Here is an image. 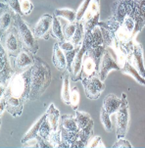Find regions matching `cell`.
Returning <instances> with one entry per match:
<instances>
[{"label":"cell","instance_id":"4","mask_svg":"<svg viewBox=\"0 0 145 148\" xmlns=\"http://www.w3.org/2000/svg\"><path fill=\"white\" fill-rule=\"evenodd\" d=\"M1 46H3L9 57L17 56L24 49L23 42L15 25L1 34Z\"/></svg>","mask_w":145,"mask_h":148},{"label":"cell","instance_id":"16","mask_svg":"<svg viewBox=\"0 0 145 148\" xmlns=\"http://www.w3.org/2000/svg\"><path fill=\"white\" fill-rule=\"evenodd\" d=\"M92 136H93V121H92L87 127L79 130L77 138L72 145V148L86 147L89 139H90Z\"/></svg>","mask_w":145,"mask_h":148},{"label":"cell","instance_id":"33","mask_svg":"<svg viewBox=\"0 0 145 148\" xmlns=\"http://www.w3.org/2000/svg\"><path fill=\"white\" fill-rule=\"evenodd\" d=\"M51 132H52L51 126H50L48 120H47V117H46V119L44 120L43 123L41 124L40 127H39L38 135H39V136H41L42 138H44V139H46V140H48V141H49Z\"/></svg>","mask_w":145,"mask_h":148},{"label":"cell","instance_id":"26","mask_svg":"<svg viewBox=\"0 0 145 148\" xmlns=\"http://www.w3.org/2000/svg\"><path fill=\"white\" fill-rule=\"evenodd\" d=\"M97 14H100V0H91L83 18H82V20L79 23L83 24V23L92 19L93 17H95Z\"/></svg>","mask_w":145,"mask_h":148},{"label":"cell","instance_id":"14","mask_svg":"<svg viewBox=\"0 0 145 148\" xmlns=\"http://www.w3.org/2000/svg\"><path fill=\"white\" fill-rule=\"evenodd\" d=\"M14 12L6 2H1V17H0V31L3 34L14 25Z\"/></svg>","mask_w":145,"mask_h":148},{"label":"cell","instance_id":"40","mask_svg":"<svg viewBox=\"0 0 145 148\" xmlns=\"http://www.w3.org/2000/svg\"><path fill=\"white\" fill-rule=\"evenodd\" d=\"M113 147L115 148H131L132 145L129 143V141H127V139H124V137H121L118 138L116 141V143L113 144Z\"/></svg>","mask_w":145,"mask_h":148},{"label":"cell","instance_id":"30","mask_svg":"<svg viewBox=\"0 0 145 148\" xmlns=\"http://www.w3.org/2000/svg\"><path fill=\"white\" fill-rule=\"evenodd\" d=\"M79 101H81V93L77 86H72L71 88V93H70V105L72 106V110L77 111L79 108Z\"/></svg>","mask_w":145,"mask_h":148},{"label":"cell","instance_id":"22","mask_svg":"<svg viewBox=\"0 0 145 148\" xmlns=\"http://www.w3.org/2000/svg\"><path fill=\"white\" fill-rule=\"evenodd\" d=\"M46 117H47L46 113H44V114L42 115V116L39 118V119L37 120V121L34 123V125H32V127L29 129V132H27V134H25V136L22 138V143L26 144L27 142H29V141H31V140H34V139L36 138V136L38 135L39 127H40L41 124L43 123L44 120L46 119Z\"/></svg>","mask_w":145,"mask_h":148},{"label":"cell","instance_id":"5","mask_svg":"<svg viewBox=\"0 0 145 148\" xmlns=\"http://www.w3.org/2000/svg\"><path fill=\"white\" fill-rule=\"evenodd\" d=\"M122 103L120 106L117 115V127H116V134L117 138L124 137L129 130V102L127 99V94H122Z\"/></svg>","mask_w":145,"mask_h":148},{"label":"cell","instance_id":"38","mask_svg":"<svg viewBox=\"0 0 145 148\" xmlns=\"http://www.w3.org/2000/svg\"><path fill=\"white\" fill-rule=\"evenodd\" d=\"M1 2H6L14 13L21 14V1L20 0H1Z\"/></svg>","mask_w":145,"mask_h":148},{"label":"cell","instance_id":"43","mask_svg":"<svg viewBox=\"0 0 145 148\" xmlns=\"http://www.w3.org/2000/svg\"><path fill=\"white\" fill-rule=\"evenodd\" d=\"M5 110H6V100L4 99L3 96H0V115L1 117L3 116Z\"/></svg>","mask_w":145,"mask_h":148},{"label":"cell","instance_id":"17","mask_svg":"<svg viewBox=\"0 0 145 148\" xmlns=\"http://www.w3.org/2000/svg\"><path fill=\"white\" fill-rule=\"evenodd\" d=\"M52 62L58 71L64 73L67 71V60L64 51L59 46V43L56 42L53 47V54H52Z\"/></svg>","mask_w":145,"mask_h":148},{"label":"cell","instance_id":"9","mask_svg":"<svg viewBox=\"0 0 145 148\" xmlns=\"http://www.w3.org/2000/svg\"><path fill=\"white\" fill-rule=\"evenodd\" d=\"M52 23H53V16L49 14L41 16L38 22L31 27L36 39H44V40L49 39V37L51 36Z\"/></svg>","mask_w":145,"mask_h":148},{"label":"cell","instance_id":"25","mask_svg":"<svg viewBox=\"0 0 145 148\" xmlns=\"http://www.w3.org/2000/svg\"><path fill=\"white\" fill-rule=\"evenodd\" d=\"M70 73L65 71L63 73V84H62L61 97L65 104L70 105V93H71V87H70Z\"/></svg>","mask_w":145,"mask_h":148},{"label":"cell","instance_id":"3","mask_svg":"<svg viewBox=\"0 0 145 148\" xmlns=\"http://www.w3.org/2000/svg\"><path fill=\"white\" fill-rule=\"evenodd\" d=\"M22 16V14H14V25L18 29L24 48L29 50L34 54H36V52L38 51V43L32 32L31 27L27 24Z\"/></svg>","mask_w":145,"mask_h":148},{"label":"cell","instance_id":"41","mask_svg":"<svg viewBox=\"0 0 145 148\" xmlns=\"http://www.w3.org/2000/svg\"><path fill=\"white\" fill-rule=\"evenodd\" d=\"M58 43H59V46L61 47V49L63 50L64 52L70 51V50H72V49L76 48V46H75L70 40H65L63 42H58Z\"/></svg>","mask_w":145,"mask_h":148},{"label":"cell","instance_id":"15","mask_svg":"<svg viewBox=\"0 0 145 148\" xmlns=\"http://www.w3.org/2000/svg\"><path fill=\"white\" fill-rule=\"evenodd\" d=\"M86 48L84 46L81 47L77 54L76 55L72 65V73L70 74L71 76V81L77 82L81 79V69H82V60H83V55L85 53Z\"/></svg>","mask_w":145,"mask_h":148},{"label":"cell","instance_id":"31","mask_svg":"<svg viewBox=\"0 0 145 148\" xmlns=\"http://www.w3.org/2000/svg\"><path fill=\"white\" fill-rule=\"evenodd\" d=\"M100 120H101L103 127L106 132H113V124H112V121H111V115L105 111L103 108H102L101 111H100Z\"/></svg>","mask_w":145,"mask_h":148},{"label":"cell","instance_id":"12","mask_svg":"<svg viewBox=\"0 0 145 148\" xmlns=\"http://www.w3.org/2000/svg\"><path fill=\"white\" fill-rule=\"evenodd\" d=\"M98 74H99V64L95 61V59L93 57H91L85 51V53L83 55V60H82L81 79L98 77Z\"/></svg>","mask_w":145,"mask_h":148},{"label":"cell","instance_id":"42","mask_svg":"<svg viewBox=\"0 0 145 148\" xmlns=\"http://www.w3.org/2000/svg\"><path fill=\"white\" fill-rule=\"evenodd\" d=\"M138 7H139V12L141 14V17L145 23V0H138Z\"/></svg>","mask_w":145,"mask_h":148},{"label":"cell","instance_id":"29","mask_svg":"<svg viewBox=\"0 0 145 148\" xmlns=\"http://www.w3.org/2000/svg\"><path fill=\"white\" fill-rule=\"evenodd\" d=\"M76 120L77 122V125H79V130L83 129L88 126L90 123L93 121L91 119V116L86 112H81V111H76Z\"/></svg>","mask_w":145,"mask_h":148},{"label":"cell","instance_id":"44","mask_svg":"<svg viewBox=\"0 0 145 148\" xmlns=\"http://www.w3.org/2000/svg\"><path fill=\"white\" fill-rule=\"evenodd\" d=\"M20 1H24V0H20Z\"/></svg>","mask_w":145,"mask_h":148},{"label":"cell","instance_id":"24","mask_svg":"<svg viewBox=\"0 0 145 148\" xmlns=\"http://www.w3.org/2000/svg\"><path fill=\"white\" fill-rule=\"evenodd\" d=\"M51 36L56 38L58 42H63L65 41V36H64V32H63V27H62V23L60 21L58 17H56L53 15V23H52V29H51Z\"/></svg>","mask_w":145,"mask_h":148},{"label":"cell","instance_id":"11","mask_svg":"<svg viewBox=\"0 0 145 148\" xmlns=\"http://www.w3.org/2000/svg\"><path fill=\"white\" fill-rule=\"evenodd\" d=\"M127 60L129 61L132 66L137 70V72L140 74V76L145 79V64L143 62V47L142 45L134 41L133 44V50H132L131 54L129 56Z\"/></svg>","mask_w":145,"mask_h":148},{"label":"cell","instance_id":"20","mask_svg":"<svg viewBox=\"0 0 145 148\" xmlns=\"http://www.w3.org/2000/svg\"><path fill=\"white\" fill-rule=\"evenodd\" d=\"M46 115H47V120H48L50 126H51L52 130H53V132L59 130L61 117H60L59 110L55 107L54 104L49 105L48 109H47V111H46Z\"/></svg>","mask_w":145,"mask_h":148},{"label":"cell","instance_id":"18","mask_svg":"<svg viewBox=\"0 0 145 148\" xmlns=\"http://www.w3.org/2000/svg\"><path fill=\"white\" fill-rule=\"evenodd\" d=\"M122 103V99L119 98L115 94H109L108 96L105 97L103 101V109L110 115H114L118 112L120 106Z\"/></svg>","mask_w":145,"mask_h":148},{"label":"cell","instance_id":"36","mask_svg":"<svg viewBox=\"0 0 145 148\" xmlns=\"http://www.w3.org/2000/svg\"><path fill=\"white\" fill-rule=\"evenodd\" d=\"M49 142L52 144L53 148L60 147V145L62 143V136H61V130H57V132H53L52 130L51 135H50Z\"/></svg>","mask_w":145,"mask_h":148},{"label":"cell","instance_id":"32","mask_svg":"<svg viewBox=\"0 0 145 148\" xmlns=\"http://www.w3.org/2000/svg\"><path fill=\"white\" fill-rule=\"evenodd\" d=\"M62 27H63L65 39H66V40H70L72 37V36H74L75 32H76V29H77V22L70 23L68 21H66L65 24H62Z\"/></svg>","mask_w":145,"mask_h":148},{"label":"cell","instance_id":"28","mask_svg":"<svg viewBox=\"0 0 145 148\" xmlns=\"http://www.w3.org/2000/svg\"><path fill=\"white\" fill-rule=\"evenodd\" d=\"M54 15L58 18L67 20L70 23H75L77 18L76 11L71 9H56L54 11Z\"/></svg>","mask_w":145,"mask_h":148},{"label":"cell","instance_id":"37","mask_svg":"<svg viewBox=\"0 0 145 148\" xmlns=\"http://www.w3.org/2000/svg\"><path fill=\"white\" fill-rule=\"evenodd\" d=\"M34 10V5L29 0H24L21 1V14L23 16H27Z\"/></svg>","mask_w":145,"mask_h":148},{"label":"cell","instance_id":"27","mask_svg":"<svg viewBox=\"0 0 145 148\" xmlns=\"http://www.w3.org/2000/svg\"><path fill=\"white\" fill-rule=\"evenodd\" d=\"M83 38H84L83 26H82L81 23L77 22V29H76V32H75L72 37L70 39V41H71L76 47H81L82 42H83Z\"/></svg>","mask_w":145,"mask_h":148},{"label":"cell","instance_id":"8","mask_svg":"<svg viewBox=\"0 0 145 148\" xmlns=\"http://www.w3.org/2000/svg\"><path fill=\"white\" fill-rule=\"evenodd\" d=\"M81 82L83 85L84 92H85V95L88 99H98L105 89L104 82L99 79V77L81 79Z\"/></svg>","mask_w":145,"mask_h":148},{"label":"cell","instance_id":"1","mask_svg":"<svg viewBox=\"0 0 145 148\" xmlns=\"http://www.w3.org/2000/svg\"><path fill=\"white\" fill-rule=\"evenodd\" d=\"M31 72V68L24 73L15 74L4 91L1 92V96L6 100V111L15 118L21 116L25 102L29 100Z\"/></svg>","mask_w":145,"mask_h":148},{"label":"cell","instance_id":"10","mask_svg":"<svg viewBox=\"0 0 145 148\" xmlns=\"http://www.w3.org/2000/svg\"><path fill=\"white\" fill-rule=\"evenodd\" d=\"M112 70H117V71H121V66L118 64L116 58L113 56L111 51L106 48V51L101 59V63L99 66V74L98 77L102 82H104L108 77V74Z\"/></svg>","mask_w":145,"mask_h":148},{"label":"cell","instance_id":"34","mask_svg":"<svg viewBox=\"0 0 145 148\" xmlns=\"http://www.w3.org/2000/svg\"><path fill=\"white\" fill-rule=\"evenodd\" d=\"M81 49V47H76L75 49L70 50V51L64 52L65 55H66V60H67V71H68L70 74L72 73V62H74V59L76 57V55L77 54L79 50Z\"/></svg>","mask_w":145,"mask_h":148},{"label":"cell","instance_id":"35","mask_svg":"<svg viewBox=\"0 0 145 148\" xmlns=\"http://www.w3.org/2000/svg\"><path fill=\"white\" fill-rule=\"evenodd\" d=\"M90 1L91 0H84L83 2L81 3V6L79 7V9L76 11V13H77V18H76V22H81L82 18H83V16H84V14H85V12H86V10L87 8H88V6H89V4H90Z\"/></svg>","mask_w":145,"mask_h":148},{"label":"cell","instance_id":"39","mask_svg":"<svg viewBox=\"0 0 145 148\" xmlns=\"http://www.w3.org/2000/svg\"><path fill=\"white\" fill-rule=\"evenodd\" d=\"M86 147H90V148H97V147H105V145L103 144L100 136H92L89 139L88 143H87Z\"/></svg>","mask_w":145,"mask_h":148},{"label":"cell","instance_id":"23","mask_svg":"<svg viewBox=\"0 0 145 148\" xmlns=\"http://www.w3.org/2000/svg\"><path fill=\"white\" fill-rule=\"evenodd\" d=\"M121 72L124 73V74L129 75V76H131L132 79H135V81L138 82L139 84L144 85V86H145V79L140 76V74L137 72V70L135 69V68H134L131 63H129V60H127V62L124 63V65L122 67Z\"/></svg>","mask_w":145,"mask_h":148},{"label":"cell","instance_id":"13","mask_svg":"<svg viewBox=\"0 0 145 148\" xmlns=\"http://www.w3.org/2000/svg\"><path fill=\"white\" fill-rule=\"evenodd\" d=\"M103 45V36H102L101 27L96 26L92 31L84 32V38L82 42V46L86 49L94 48Z\"/></svg>","mask_w":145,"mask_h":148},{"label":"cell","instance_id":"6","mask_svg":"<svg viewBox=\"0 0 145 148\" xmlns=\"http://www.w3.org/2000/svg\"><path fill=\"white\" fill-rule=\"evenodd\" d=\"M10 60H11L15 74H20V73L26 72L27 70L31 69L34 66L36 62V54L24 48L17 56L10 57Z\"/></svg>","mask_w":145,"mask_h":148},{"label":"cell","instance_id":"2","mask_svg":"<svg viewBox=\"0 0 145 148\" xmlns=\"http://www.w3.org/2000/svg\"><path fill=\"white\" fill-rule=\"evenodd\" d=\"M51 84V71L41 58L36 56V62L31 72V90L29 101H36L41 97Z\"/></svg>","mask_w":145,"mask_h":148},{"label":"cell","instance_id":"19","mask_svg":"<svg viewBox=\"0 0 145 148\" xmlns=\"http://www.w3.org/2000/svg\"><path fill=\"white\" fill-rule=\"evenodd\" d=\"M127 16V8L124 0H118L115 2L113 8H112V18L120 25H122Z\"/></svg>","mask_w":145,"mask_h":148},{"label":"cell","instance_id":"7","mask_svg":"<svg viewBox=\"0 0 145 148\" xmlns=\"http://www.w3.org/2000/svg\"><path fill=\"white\" fill-rule=\"evenodd\" d=\"M0 58H1V64H0V85L1 87L0 89H1V92H3L8 85L10 79L15 75V72L9 55L5 51L3 46H1L0 48Z\"/></svg>","mask_w":145,"mask_h":148},{"label":"cell","instance_id":"21","mask_svg":"<svg viewBox=\"0 0 145 148\" xmlns=\"http://www.w3.org/2000/svg\"><path fill=\"white\" fill-rule=\"evenodd\" d=\"M60 129L68 130L71 132H79V127L76 120V117L72 115H63L60 120Z\"/></svg>","mask_w":145,"mask_h":148}]
</instances>
